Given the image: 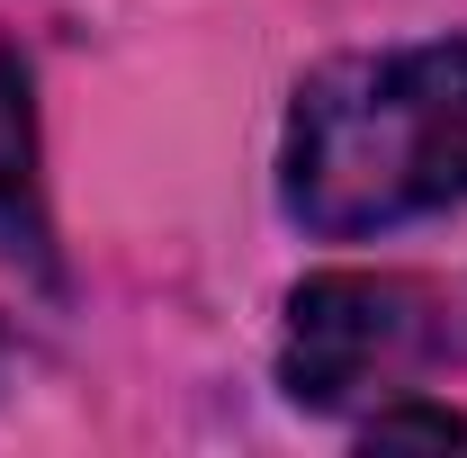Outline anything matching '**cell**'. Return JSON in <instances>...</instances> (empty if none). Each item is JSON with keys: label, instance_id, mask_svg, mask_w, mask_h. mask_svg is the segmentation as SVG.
<instances>
[{"label": "cell", "instance_id": "obj_1", "mask_svg": "<svg viewBox=\"0 0 467 458\" xmlns=\"http://www.w3.org/2000/svg\"><path fill=\"white\" fill-rule=\"evenodd\" d=\"M279 198L324 243L467 207V36L324 63L288 109Z\"/></svg>", "mask_w": 467, "mask_h": 458}, {"label": "cell", "instance_id": "obj_2", "mask_svg": "<svg viewBox=\"0 0 467 458\" xmlns=\"http://www.w3.org/2000/svg\"><path fill=\"white\" fill-rule=\"evenodd\" d=\"M431 350H441L431 287L396 279V270H315L288 297L279 387L306 413H342V404L378 396V387H405Z\"/></svg>", "mask_w": 467, "mask_h": 458}, {"label": "cell", "instance_id": "obj_3", "mask_svg": "<svg viewBox=\"0 0 467 458\" xmlns=\"http://www.w3.org/2000/svg\"><path fill=\"white\" fill-rule=\"evenodd\" d=\"M36 252V216H27V99L0 72V252Z\"/></svg>", "mask_w": 467, "mask_h": 458}, {"label": "cell", "instance_id": "obj_4", "mask_svg": "<svg viewBox=\"0 0 467 458\" xmlns=\"http://www.w3.org/2000/svg\"><path fill=\"white\" fill-rule=\"evenodd\" d=\"M368 441L387 450V441H467V413H450V404H378L368 413Z\"/></svg>", "mask_w": 467, "mask_h": 458}]
</instances>
